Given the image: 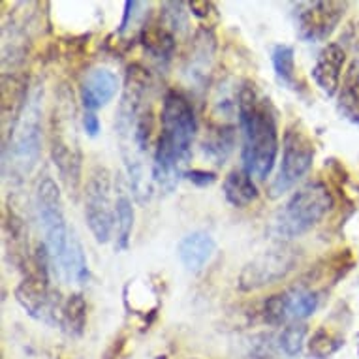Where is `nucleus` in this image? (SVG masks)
<instances>
[{"mask_svg":"<svg viewBox=\"0 0 359 359\" xmlns=\"http://www.w3.org/2000/svg\"><path fill=\"white\" fill-rule=\"evenodd\" d=\"M348 2H306L297 13V34L303 41H324L339 27Z\"/></svg>","mask_w":359,"mask_h":359,"instance_id":"11","label":"nucleus"},{"mask_svg":"<svg viewBox=\"0 0 359 359\" xmlns=\"http://www.w3.org/2000/svg\"><path fill=\"white\" fill-rule=\"evenodd\" d=\"M286 301H288V316L294 322H301L312 316L320 305L318 292L306 288V286H295L286 290Z\"/></svg>","mask_w":359,"mask_h":359,"instance_id":"25","label":"nucleus"},{"mask_svg":"<svg viewBox=\"0 0 359 359\" xmlns=\"http://www.w3.org/2000/svg\"><path fill=\"white\" fill-rule=\"evenodd\" d=\"M344 344V339L337 335L333 331H327L325 327H320L312 333L309 341V353L314 359H330L333 353H337Z\"/></svg>","mask_w":359,"mask_h":359,"instance_id":"27","label":"nucleus"},{"mask_svg":"<svg viewBox=\"0 0 359 359\" xmlns=\"http://www.w3.org/2000/svg\"><path fill=\"white\" fill-rule=\"evenodd\" d=\"M118 87V77L107 68H95L85 74L79 88L81 104L87 111H96L107 106L115 98Z\"/></svg>","mask_w":359,"mask_h":359,"instance_id":"13","label":"nucleus"},{"mask_svg":"<svg viewBox=\"0 0 359 359\" xmlns=\"http://www.w3.org/2000/svg\"><path fill=\"white\" fill-rule=\"evenodd\" d=\"M299 256V250L288 245H277L265 250L243 267L239 275V288L243 292H256L280 283L297 267Z\"/></svg>","mask_w":359,"mask_h":359,"instance_id":"8","label":"nucleus"},{"mask_svg":"<svg viewBox=\"0 0 359 359\" xmlns=\"http://www.w3.org/2000/svg\"><path fill=\"white\" fill-rule=\"evenodd\" d=\"M237 115L243 130V170L265 181L278 154L277 111L269 98L259 96L252 83L245 81L237 90Z\"/></svg>","mask_w":359,"mask_h":359,"instance_id":"1","label":"nucleus"},{"mask_svg":"<svg viewBox=\"0 0 359 359\" xmlns=\"http://www.w3.org/2000/svg\"><path fill=\"white\" fill-rule=\"evenodd\" d=\"M280 346H278V337L273 333H258L250 341V359H280Z\"/></svg>","mask_w":359,"mask_h":359,"instance_id":"31","label":"nucleus"},{"mask_svg":"<svg viewBox=\"0 0 359 359\" xmlns=\"http://www.w3.org/2000/svg\"><path fill=\"white\" fill-rule=\"evenodd\" d=\"M333 203L335 201L330 189L320 181H311L297 189V192H294L283 209L275 215L271 231L283 239L301 237L324 220Z\"/></svg>","mask_w":359,"mask_h":359,"instance_id":"2","label":"nucleus"},{"mask_svg":"<svg viewBox=\"0 0 359 359\" xmlns=\"http://www.w3.org/2000/svg\"><path fill=\"white\" fill-rule=\"evenodd\" d=\"M87 325V301L81 294H72L62 305L60 327L70 337H81Z\"/></svg>","mask_w":359,"mask_h":359,"instance_id":"24","label":"nucleus"},{"mask_svg":"<svg viewBox=\"0 0 359 359\" xmlns=\"http://www.w3.org/2000/svg\"><path fill=\"white\" fill-rule=\"evenodd\" d=\"M41 154V111L40 90L29 96V100L10 126L4 142V168L12 165V173L29 175L34 170Z\"/></svg>","mask_w":359,"mask_h":359,"instance_id":"3","label":"nucleus"},{"mask_svg":"<svg viewBox=\"0 0 359 359\" xmlns=\"http://www.w3.org/2000/svg\"><path fill=\"white\" fill-rule=\"evenodd\" d=\"M123 156H124V164H126V171H128V179H130V190L132 194L136 198V201L140 205H145L151 196H153V184L145 175V168H143L142 160L137 158L134 151L130 149H123Z\"/></svg>","mask_w":359,"mask_h":359,"instance_id":"23","label":"nucleus"},{"mask_svg":"<svg viewBox=\"0 0 359 359\" xmlns=\"http://www.w3.org/2000/svg\"><path fill=\"white\" fill-rule=\"evenodd\" d=\"M83 128L90 137H96L100 134V121L96 117L95 111H85L83 115Z\"/></svg>","mask_w":359,"mask_h":359,"instance_id":"34","label":"nucleus"},{"mask_svg":"<svg viewBox=\"0 0 359 359\" xmlns=\"http://www.w3.org/2000/svg\"><path fill=\"white\" fill-rule=\"evenodd\" d=\"M358 344H359V342H358Z\"/></svg>","mask_w":359,"mask_h":359,"instance_id":"36","label":"nucleus"},{"mask_svg":"<svg viewBox=\"0 0 359 359\" xmlns=\"http://www.w3.org/2000/svg\"><path fill=\"white\" fill-rule=\"evenodd\" d=\"M198 123H196L194 109L190 102L181 93L170 90L165 93L164 104H162V132L160 136L170 143L181 158L189 164L190 153H192V142H194Z\"/></svg>","mask_w":359,"mask_h":359,"instance_id":"9","label":"nucleus"},{"mask_svg":"<svg viewBox=\"0 0 359 359\" xmlns=\"http://www.w3.org/2000/svg\"><path fill=\"white\" fill-rule=\"evenodd\" d=\"M222 192L228 203L237 209H245L259 198V190L254 183L252 175L245 170L230 171L224 179Z\"/></svg>","mask_w":359,"mask_h":359,"instance_id":"18","label":"nucleus"},{"mask_svg":"<svg viewBox=\"0 0 359 359\" xmlns=\"http://www.w3.org/2000/svg\"><path fill=\"white\" fill-rule=\"evenodd\" d=\"M57 273L65 278L66 283L83 284L88 278V265L83 247L74 230H70V237H68V245H66L65 256L60 259Z\"/></svg>","mask_w":359,"mask_h":359,"instance_id":"19","label":"nucleus"},{"mask_svg":"<svg viewBox=\"0 0 359 359\" xmlns=\"http://www.w3.org/2000/svg\"><path fill=\"white\" fill-rule=\"evenodd\" d=\"M273 68L277 74V79L288 88H297L295 87V51L292 46L286 43H278L273 48L271 53Z\"/></svg>","mask_w":359,"mask_h":359,"instance_id":"26","label":"nucleus"},{"mask_svg":"<svg viewBox=\"0 0 359 359\" xmlns=\"http://www.w3.org/2000/svg\"><path fill=\"white\" fill-rule=\"evenodd\" d=\"M85 220L98 243L111 239L115 228V207L111 203V173L104 165H95L85 189Z\"/></svg>","mask_w":359,"mask_h":359,"instance_id":"7","label":"nucleus"},{"mask_svg":"<svg viewBox=\"0 0 359 359\" xmlns=\"http://www.w3.org/2000/svg\"><path fill=\"white\" fill-rule=\"evenodd\" d=\"M36 207H38V218L43 230V245L48 247L53 271L57 273L60 259L65 256L70 228L66 224L65 209H62V196L53 181V177L43 175L36 189Z\"/></svg>","mask_w":359,"mask_h":359,"instance_id":"6","label":"nucleus"},{"mask_svg":"<svg viewBox=\"0 0 359 359\" xmlns=\"http://www.w3.org/2000/svg\"><path fill=\"white\" fill-rule=\"evenodd\" d=\"M189 8L190 12L194 13L200 21H207V25H212L218 21V10L212 2H207V0H194V2H189Z\"/></svg>","mask_w":359,"mask_h":359,"instance_id":"32","label":"nucleus"},{"mask_svg":"<svg viewBox=\"0 0 359 359\" xmlns=\"http://www.w3.org/2000/svg\"><path fill=\"white\" fill-rule=\"evenodd\" d=\"M70 102H74L70 95L65 100L60 96L59 107L55 109L51 123V158L68 190L77 192L81 184V153L77 145L74 117H70V113L74 115V104Z\"/></svg>","mask_w":359,"mask_h":359,"instance_id":"4","label":"nucleus"},{"mask_svg":"<svg viewBox=\"0 0 359 359\" xmlns=\"http://www.w3.org/2000/svg\"><path fill=\"white\" fill-rule=\"evenodd\" d=\"M264 322L269 325H283L290 320L288 316V301H286V292L269 295L264 303L262 311Z\"/></svg>","mask_w":359,"mask_h":359,"instance_id":"30","label":"nucleus"},{"mask_svg":"<svg viewBox=\"0 0 359 359\" xmlns=\"http://www.w3.org/2000/svg\"><path fill=\"white\" fill-rule=\"evenodd\" d=\"M149 88V74L140 65H132L126 72V81H124L123 96L117 107V118H115V130L118 136L126 137L134 134L137 117L142 115L147 107L145 104V93Z\"/></svg>","mask_w":359,"mask_h":359,"instance_id":"12","label":"nucleus"},{"mask_svg":"<svg viewBox=\"0 0 359 359\" xmlns=\"http://www.w3.org/2000/svg\"><path fill=\"white\" fill-rule=\"evenodd\" d=\"M115 228H117V243L115 248L118 252L126 250L130 245V237L134 230V207L130 196L123 190V187H117V201H115Z\"/></svg>","mask_w":359,"mask_h":359,"instance_id":"22","label":"nucleus"},{"mask_svg":"<svg viewBox=\"0 0 359 359\" xmlns=\"http://www.w3.org/2000/svg\"><path fill=\"white\" fill-rule=\"evenodd\" d=\"M15 299L30 318L48 325H60L62 301L57 290L49 286V277L30 273L15 288Z\"/></svg>","mask_w":359,"mask_h":359,"instance_id":"10","label":"nucleus"},{"mask_svg":"<svg viewBox=\"0 0 359 359\" xmlns=\"http://www.w3.org/2000/svg\"><path fill=\"white\" fill-rule=\"evenodd\" d=\"M306 331H309L306 325L301 324V322H292V324H288L280 331V335H278V346H280V350L288 358H297L303 352Z\"/></svg>","mask_w":359,"mask_h":359,"instance_id":"28","label":"nucleus"},{"mask_svg":"<svg viewBox=\"0 0 359 359\" xmlns=\"http://www.w3.org/2000/svg\"><path fill=\"white\" fill-rule=\"evenodd\" d=\"M184 177L189 179L190 183L196 184V187H201V189H205V187L217 181V173L207 170H190L184 173Z\"/></svg>","mask_w":359,"mask_h":359,"instance_id":"33","label":"nucleus"},{"mask_svg":"<svg viewBox=\"0 0 359 359\" xmlns=\"http://www.w3.org/2000/svg\"><path fill=\"white\" fill-rule=\"evenodd\" d=\"M314 162V142L301 123L286 126L283 137V160L277 177L269 184V198H280L294 189L301 179L311 171Z\"/></svg>","mask_w":359,"mask_h":359,"instance_id":"5","label":"nucleus"},{"mask_svg":"<svg viewBox=\"0 0 359 359\" xmlns=\"http://www.w3.org/2000/svg\"><path fill=\"white\" fill-rule=\"evenodd\" d=\"M337 109L342 117L359 124V60H352L337 93Z\"/></svg>","mask_w":359,"mask_h":359,"instance_id":"17","label":"nucleus"},{"mask_svg":"<svg viewBox=\"0 0 359 359\" xmlns=\"http://www.w3.org/2000/svg\"><path fill=\"white\" fill-rule=\"evenodd\" d=\"M156 359H168V355H158V358Z\"/></svg>","mask_w":359,"mask_h":359,"instance_id":"35","label":"nucleus"},{"mask_svg":"<svg viewBox=\"0 0 359 359\" xmlns=\"http://www.w3.org/2000/svg\"><path fill=\"white\" fill-rule=\"evenodd\" d=\"M160 21L173 34L187 32L189 18H187V12H184L183 2H164L162 8H160Z\"/></svg>","mask_w":359,"mask_h":359,"instance_id":"29","label":"nucleus"},{"mask_svg":"<svg viewBox=\"0 0 359 359\" xmlns=\"http://www.w3.org/2000/svg\"><path fill=\"white\" fill-rule=\"evenodd\" d=\"M215 250H217V243L205 231H192L187 237H183L179 247H177L181 264L184 265L187 271L192 273L201 271L209 264Z\"/></svg>","mask_w":359,"mask_h":359,"instance_id":"16","label":"nucleus"},{"mask_svg":"<svg viewBox=\"0 0 359 359\" xmlns=\"http://www.w3.org/2000/svg\"><path fill=\"white\" fill-rule=\"evenodd\" d=\"M184 168H187V162L173 151V147L165 142L164 137L158 136L153 162L154 183L158 184L165 194H171L177 189L181 177H184V173H187Z\"/></svg>","mask_w":359,"mask_h":359,"instance_id":"15","label":"nucleus"},{"mask_svg":"<svg viewBox=\"0 0 359 359\" xmlns=\"http://www.w3.org/2000/svg\"><path fill=\"white\" fill-rule=\"evenodd\" d=\"M142 43L153 59L170 60L175 51V34L165 29L162 21H154L143 27Z\"/></svg>","mask_w":359,"mask_h":359,"instance_id":"21","label":"nucleus"},{"mask_svg":"<svg viewBox=\"0 0 359 359\" xmlns=\"http://www.w3.org/2000/svg\"><path fill=\"white\" fill-rule=\"evenodd\" d=\"M236 147V128L231 124H215L207 132L201 143L203 154L211 158L215 164H224Z\"/></svg>","mask_w":359,"mask_h":359,"instance_id":"20","label":"nucleus"},{"mask_svg":"<svg viewBox=\"0 0 359 359\" xmlns=\"http://www.w3.org/2000/svg\"><path fill=\"white\" fill-rule=\"evenodd\" d=\"M346 62V51L341 43H327L312 68V79L327 96H335L341 88V76Z\"/></svg>","mask_w":359,"mask_h":359,"instance_id":"14","label":"nucleus"}]
</instances>
